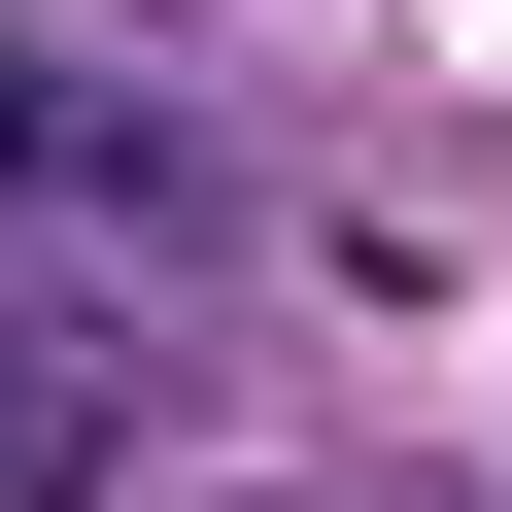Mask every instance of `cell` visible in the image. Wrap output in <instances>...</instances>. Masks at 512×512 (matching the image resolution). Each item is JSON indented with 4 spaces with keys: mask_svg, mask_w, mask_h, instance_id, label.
<instances>
[{
    "mask_svg": "<svg viewBox=\"0 0 512 512\" xmlns=\"http://www.w3.org/2000/svg\"><path fill=\"white\" fill-rule=\"evenodd\" d=\"M0 239H171V137L103 69H35V35H0Z\"/></svg>",
    "mask_w": 512,
    "mask_h": 512,
    "instance_id": "6da1fadb",
    "label": "cell"
},
{
    "mask_svg": "<svg viewBox=\"0 0 512 512\" xmlns=\"http://www.w3.org/2000/svg\"><path fill=\"white\" fill-rule=\"evenodd\" d=\"M103 478V376H0V512H69Z\"/></svg>",
    "mask_w": 512,
    "mask_h": 512,
    "instance_id": "7a4b0ae2",
    "label": "cell"
}]
</instances>
